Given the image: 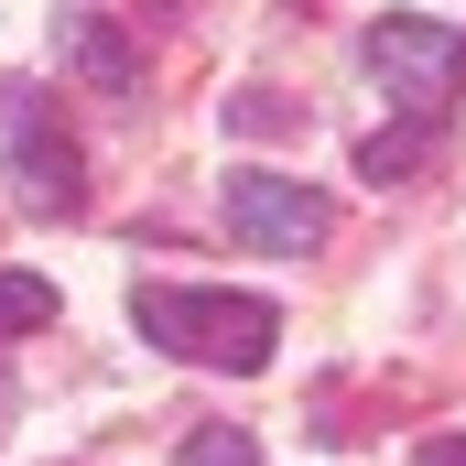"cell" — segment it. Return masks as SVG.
<instances>
[{"label": "cell", "mask_w": 466, "mask_h": 466, "mask_svg": "<svg viewBox=\"0 0 466 466\" xmlns=\"http://www.w3.org/2000/svg\"><path fill=\"white\" fill-rule=\"evenodd\" d=\"M130 326L152 337V348H174V358H196V369H260L271 358V304L260 293H196V282H141L130 293Z\"/></svg>", "instance_id": "cell-1"}, {"label": "cell", "mask_w": 466, "mask_h": 466, "mask_svg": "<svg viewBox=\"0 0 466 466\" xmlns=\"http://www.w3.org/2000/svg\"><path fill=\"white\" fill-rule=\"evenodd\" d=\"M358 66H369L412 119H445L456 87H466V33H456V22H423V11H390V22H369Z\"/></svg>", "instance_id": "cell-2"}, {"label": "cell", "mask_w": 466, "mask_h": 466, "mask_svg": "<svg viewBox=\"0 0 466 466\" xmlns=\"http://www.w3.org/2000/svg\"><path fill=\"white\" fill-rule=\"evenodd\" d=\"M228 228L249 238V249H315V238L337 228V207H326L315 185L271 174V163H238L228 174Z\"/></svg>", "instance_id": "cell-3"}, {"label": "cell", "mask_w": 466, "mask_h": 466, "mask_svg": "<svg viewBox=\"0 0 466 466\" xmlns=\"http://www.w3.org/2000/svg\"><path fill=\"white\" fill-rule=\"evenodd\" d=\"M0 119H11V152H22V196H33V207H76L87 174H76V141L44 119V98H33V87H0Z\"/></svg>", "instance_id": "cell-4"}, {"label": "cell", "mask_w": 466, "mask_h": 466, "mask_svg": "<svg viewBox=\"0 0 466 466\" xmlns=\"http://www.w3.org/2000/svg\"><path fill=\"white\" fill-rule=\"evenodd\" d=\"M55 44H66V55H76V66H87L98 87H130V55H119V33H109V22H87V11H66V33H55Z\"/></svg>", "instance_id": "cell-5"}, {"label": "cell", "mask_w": 466, "mask_h": 466, "mask_svg": "<svg viewBox=\"0 0 466 466\" xmlns=\"http://www.w3.org/2000/svg\"><path fill=\"white\" fill-rule=\"evenodd\" d=\"M423 152H434V119H412V130H380L358 163H369V185H401V174H423Z\"/></svg>", "instance_id": "cell-6"}, {"label": "cell", "mask_w": 466, "mask_h": 466, "mask_svg": "<svg viewBox=\"0 0 466 466\" xmlns=\"http://www.w3.org/2000/svg\"><path fill=\"white\" fill-rule=\"evenodd\" d=\"M33 326H55V282L0 271V337H33Z\"/></svg>", "instance_id": "cell-7"}, {"label": "cell", "mask_w": 466, "mask_h": 466, "mask_svg": "<svg viewBox=\"0 0 466 466\" xmlns=\"http://www.w3.org/2000/svg\"><path fill=\"white\" fill-rule=\"evenodd\" d=\"M185 466H260V445L238 423H207V434H185Z\"/></svg>", "instance_id": "cell-8"}, {"label": "cell", "mask_w": 466, "mask_h": 466, "mask_svg": "<svg viewBox=\"0 0 466 466\" xmlns=\"http://www.w3.org/2000/svg\"><path fill=\"white\" fill-rule=\"evenodd\" d=\"M412 466H466V434H423V456Z\"/></svg>", "instance_id": "cell-9"}]
</instances>
